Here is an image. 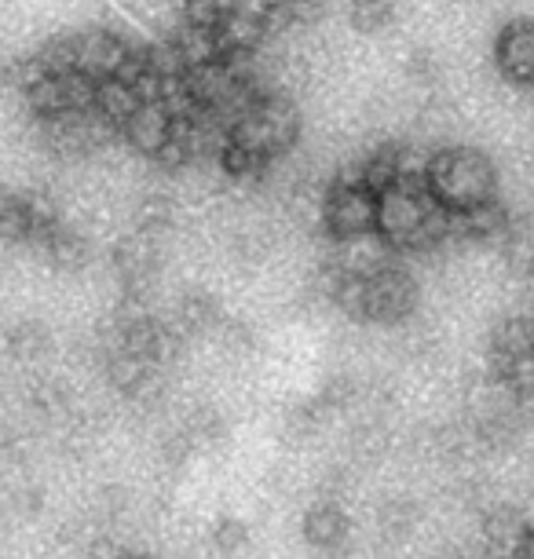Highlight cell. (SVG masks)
Masks as SVG:
<instances>
[{"label":"cell","instance_id":"e0dca14e","mask_svg":"<svg viewBox=\"0 0 534 559\" xmlns=\"http://www.w3.org/2000/svg\"><path fill=\"white\" fill-rule=\"evenodd\" d=\"M40 252H45V260L51 263L56 271H81L88 263V241L78 235L73 227L62 224L56 235H51L45 246H40Z\"/></svg>","mask_w":534,"mask_h":559},{"label":"cell","instance_id":"9c48e42d","mask_svg":"<svg viewBox=\"0 0 534 559\" xmlns=\"http://www.w3.org/2000/svg\"><path fill=\"white\" fill-rule=\"evenodd\" d=\"M337 252H333V267H341L344 274H355V278H373V274L395 267V252L389 241H384L381 230L363 238H348V241H333Z\"/></svg>","mask_w":534,"mask_h":559},{"label":"cell","instance_id":"3957f363","mask_svg":"<svg viewBox=\"0 0 534 559\" xmlns=\"http://www.w3.org/2000/svg\"><path fill=\"white\" fill-rule=\"evenodd\" d=\"M232 140L235 143H246L260 151L264 157H282L293 151V143L300 140V110L297 103L289 96H282V92H271L260 103H253L242 118L235 121L232 129Z\"/></svg>","mask_w":534,"mask_h":559},{"label":"cell","instance_id":"484cf974","mask_svg":"<svg viewBox=\"0 0 534 559\" xmlns=\"http://www.w3.org/2000/svg\"><path fill=\"white\" fill-rule=\"evenodd\" d=\"M224 15H227V0H183L180 8V23L205 26V29H216Z\"/></svg>","mask_w":534,"mask_h":559},{"label":"cell","instance_id":"1f68e13d","mask_svg":"<svg viewBox=\"0 0 534 559\" xmlns=\"http://www.w3.org/2000/svg\"><path fill=\"white\" fill-rule=\"evenodd\" d=\"M121 559H146V556H135V552H124Z\"/></svg>","mask_w":534,"mask_h":559},{"label":"cell","instance_id":"44dd1931","mask_svg":"<svg viewBox=\"0 0 534 559\" xmlns=\"http://www.w3.org/2000/svg\"><path fill=\"white\" fill-rule=\"evenodd\" d=\"M348 23L355 34H381L395 23L392 0H348Z\"/></svg>","mask_w":534,"mask_h":559},{"label":"cell","instance_id":"7a4b0ae2","mask_svg":"<svg viewBox=\"0 0 534 559\" xmlns=\"http://www.w3.org/2000/svg\"><path fill=\"white\" fill-rule=\"evenodd\" d=\"M428 191L450 213H465L498 198V168L476 146H443L428 165Z\"/></svg>","mask_w":534,"mask_h":559},{"label":"cell","instance_id":"5bb4252c","mask_svg":"<svg viewBox=\"0 0 534 559\" xmlns=\"http://www.w3.org/2000/svg\"><path fill=\"white\" fill-rule=\"evenodd\" d=\"M304 542H308L311 548H337L344 537H348L352 523L348 515H344L341 504L333 501H319L311 504L308 512H304Z\"/></svg>","mask_w":534,"mask_h":559},{"label":"cell","instance_id":"4fadbf2b","mask_svg":"<svg viewBox=\"0 0 534 559\" xmlns=\"http://www.w3.org/2000/svg\"><path fill=\"white\" fill-rule=\"evenodd\" d=\"M173 51L180 56L183 70H198V67H216L224 62V48H219V37L216 29H205V26H187L180 23L176 34L169 37Z\"/></svg>","mask_w":534,"mask_h":559},{"label":"cell","instance_id":"ba28073f","mask_svg":"<svg viewBox=\"0 0 534 559\" xmlns=\"http://www.w3.org/2000/svg\"><path fill=\"white\" fill-rule=\"evenodd\" d=\"M495 62L509 84L534 88V19H512L509 26H501Z\"/></svg>","mask_w":534,"mask_h":559},{"label":"cell","instance_id":"52a82bcc","mask_svg":"<svg viewBox=\"0 0 534 559\" xmlns=\"http://www.w3.org/2000/svg\"><path fill=\"white\" fill-rule=\"evenodd\" d=\"M531 523L534 520L509 509V504L487 509L484 520H479V552H484V559H520Z\"/></svg>","mask_w":534,"mask_h":559},{"label":"cell","instance_id":"7402d4cb","mask_svg":"<svg viewBox=\"0 0 534 559\" xmlns=\"http://www.w3.org/2000/svg\"><path fill=\"white\" fill-rule=\"evenodd\" d=\"M216 314H219V304L213 300V293L194 289V293H187L180 300V308H176V325H180L183 333H202L216 322Z\"/></svg>","mask_w":534,"mask_h":559},{"label":"cell","instance_id":"cb8c5ba5","mask_svg":"<svg viewBox=\"0 0 534 559\" xmlns=\"http://www.w3.org/2000/svg\"><path fill=\"white\" fill-rule=\"evenodd\" d=\"M417 523V504L406 501V498H392L384 501L381 509H377V531H381L389 542H400V537H406L414 531Z\"/></svg>","mask_w":534,"mask_h":559},{"label":"cell","instance_id":"277c9868","mask_svg":"<svg viewBox=\"0 0 534 559\" xmlns=\"http://www.w3.org/2000/svg\"><path fill=\"white\" fill-rule=\"evenodd\" d=\"M377 205H381V198L359 179V165H352V173H341L322 191V227L333 241L373 235Z\"/></svg>","mask_w":534,"mask_h":559},{"label":"cell","instance_id":"f546056e","mask_svg":"<svg viewBox=\"0 0 534 559\" xmlns=\"http://www.w3.org/2000/svg\"><path fill=\"white\" fill-rule=\"evenodd\" d=\"M432 559H468L462 548H443V552H436Z\"/></svg>","mask_w":534,"mask_h":559},{"label":"cell","instance_id":"ac0fdd59","mask_svg":"<svg viewBox=\"0 0 534 559\" xmlns=\"http://www.w3.org/2000/svg\"><path fill=\"white\" fill-rule=\"evenodd\" d=\"M29 235H34V219H29L26 194L4 191V187H0V241L29 246Z\"/></svg>","mask_w":534,"mask_h":559},{"label":"cell","instance_id":"d6986e66","mask_svg":"<svg viewBox=\"0 0 534 559\" xmlns=\"http://www.w3.org/2000/svg\"><path fill=\"white\" fill-rule=\"evenodd\" d=\"M23 96L29 103V110H34L40 121H51V118H59V114L70 110L67 78H59V73H48V78H40L37 84H29Z\"/></svg>","mask_w":534,"mask_h":559},{"label":"cell","instance_id":"ffe728a7","mask_svg":"<svg viewBox=\"0 0 534 559\" xmlns=\"http://www.w3.org/2000/svg\"><path fill=\"white\" fill-rule=\"evenodd\" d=\"M110 381L121 388V392H129V395H140L143 388H146V381L154 377V366L151 358H143V355H132V352H114L110 355Z\"/></svg>","mask_w":534,"mask_h":559},{"label":"cell","instance_id":"6da1fadb","mask_svg":"<svg viewBox=\"0 0 534 559\" xmlns=\"http://www.w3.org/2000/svg\"><path fill=\"white\" fill-rule=\"evenodd\" d=\"M377 230L395 252H436L450 241V209L428 187H392L377 205Z\"/></svg>","mask_w":534,"mask_h":559},{"label":"cell","instance_id":"83f0119b","mask_svg":"<svg viewBox=\"0 0 534 559\" xmlns=\"http://www.w3.org/2000/svg\"><path fill=\"white\" fill-rule=\"evenodd\" d=\"M406 78L414 84H436L439 81V59L428 48H414L406 56Z\"/></svg>","mask_w":534,"mask_h":559},{"label":"cell","instance_id":"8992f818","mask_svg":"<svg viewBox=\"0 0 534 559\" xmlns=\"http://www.w3.org/2000/svg\"><path fill=\"white\" fill-rule=\"evenodd\" d=\"M73 48H78V73H85L92 81L118 78L135 51V45H129L121 34L99 26L85 29V34H73Z\"/></svg>","mask_w":534,"mask_h":559},{"label":"cell","instance_id":"8fae6325","mask_svg":"<svg viewBox=\"0 0 534 559\" xmlns=\"http://www.w3.org/2000/svg\"><path fill=\"white\" fill-rule=\"evenodd\" d=\"M121 135L129 140V146L135 154H143L154 162L158 151L169 143V135H173V114L165 110L162 103H143V107L132 114V121L121 129Z\"/></svg>","mask_w":534,"mask_h":559},{"label":"cell","instance_id":"d4e9b609","mask_svg":"<svg viewBox=\"0 0 534 559\" xmlns=\"http://www.w3.org/2000/svg\"><path fill=\"white\" fill-rule=\"evenodd\" d=\"M48 344H51L48 330L40 322H34V319L19 322L15 330L8 333V352H12L15 358H37V355H45Z\"/></svg>","mask_w":534,"mask_h":559},{"label":"cell","instance_id":"7c38bea8","mask_svg":"<svg viewBox=\"0 0 534 559\" xmlns=\"http://www.w3.org/2000/svg\"><path fill=\"white\" fill-rule=\"evenodd\" d=\"M216 37H219V48H224V62H238V59H253V51H260V45H264L271 34L257 19L227 12L219 19Z\"/></svg>","mask_w":534,"mask_h":559},{"label":"cell","instance_id":"f1b7e54d","mask_svg":"<svg viewBox=\"0 0 534 559\" xmlns=\"http://www.w3.org/2000/svg\"><path fill=\"white\" fill-rule=\"evenodd\" d=\"M520 559H534V523H531V531H527V542H523Z\"/></svg>","mask_w":534,"mask_h":559},{"label":"cell","instance_id":"30bf717a","mask_svg":"<svg viewBox=\"0 0 534 559\" xmlns=\"http://www.w3.org/2000/svg\"><path fill=\"white\" fill-rule=\"evenodd\" d=\"M512 230V219L506 213V205L484 202L465 213H450V241H479V246H501Z\"/></svg>","mask_w":534,"mask_h":559},{"label":"cell","instance_id":"4316f807","mask_svg":"<svg viewBox=\"0 0 534 559\" xmlns=\"http://www.w3.org/2000/svg\"><path fill=\"white\" fill-rule=\"evenodd\" d=\"M213 545L219 552H242L249 545V526L235 515H219L216 526H213Z\"/></svg>","mask_w":534,"mask_h":559},{"label":"cell","instance_id":"603a6c76","mask_svg":"<svg viewBox=\"0 0 534 559\" xmlns=\"http://www.w3.org/2000/svg\"><path fill=\"white\" fill-rule=\"evenodd\" d=\"M173 219H176V209L165 194H146L143 202L135 205V230H140V235L158 238L173 227Z\"/></svg>","mask_w":534,"mask_h":559},{"label":"cell","instance_id":"4dcf8cb0","mask_svg":"<svg viewBox=\"0 0 534 559\" xmlns=\"http://www.w3.org/2000/svg\"><path fill=\"white\" fill-rule=\"evenodd\" d=\"M8 84V67H0V88Z\"/></svg>","mask_w":534,"mask_h":559},{"label":"cell","instance_id":"2e32d148","mask_svg":"<svg viewBox=\"0 0 534 559\" xmlns=\"http://www.w3.org/2000/svg\"><path fill=\"white\" fill-rule=\"evenodd\" d=\"M219 168H224V176L232 179L235 187H257L268 179V168H271V157H264L260 151H253V146L246 143H235L227 140V146L219 151Z\"/></svg>","mask_w":534,"mask_h":559},{"label":"cell","instance_id":"9a60e30c","mask_svg":"<svg viewBox=\"0 0 534 559\" xmlns=\"http://www.w3.org/2000/svg\"><path fill=\"white\" fill-rule=\"evenodd\" d=\"M140 107H143V99H140V92H135V84L121 81V78H107L96 84V114L110 124V129L121 132Z\"/></svg>","mask_w":534,"mask_h":559},{"label":"cell","instance_id":"5b68a950","mask_svg":"<svg viewBox=\"0 0 534 559\" xmlns=\"http://www.w3.org/2000/svg\"><path fill=\"white\" fill-rule=\"evenodd\" d=\"M417 311V282L400 263L366 278V322L400 325Z\"/></svg>","mask_w":534,"mask_h":559}]
</instances>
